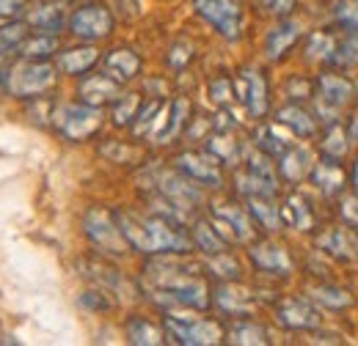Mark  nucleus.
Returning a JSON list of instances; mask_svg holds the SVG:
<instances>
[{
	"mask_svg": "<svg viewBox=\"0 0 358 346\" xmlns=\"http://www.w3.org/2000/svg\"><path fill=\"white\" fill-rule=\"evenodd\" d=\"M204 261H193L190 253L149 256L141 269V297L166 310H207L213 305V286L207 280Z\"/></svg>",
	"mask_w": 358,
	"mask_h": 346,
	"instance_id": "f257e3e1",
	"label": "nucleus"
},
{
	"mask_svg": "<svg viewBox=\"0 0 358 346\" xmlns=\"http://www.w3.org/2000/svg\"><path fill=\"white\" fill-rule=\"evenodd\" d=\"M116 223L130 245V250L141 256H163V253H190L193 242L190 234L155 212H135V209H113Z\"/></svg>",
	"mask_w": 358,
	"mask_h": 346,
	"instance_id": "f03ea898",
	"label": "nucleus"
},
{
	"mask_svg": "<svg viewBox=\"0 0 358 346\" xmlns=\"http://www.w3.org/2000/svg\"><path fill=\"white\" fill-rule=\"evenodd\" d=\"M358 99V86L342 72L325 69L314 77V113L320 119V124H334L342 121V113Z\"/></svg>",
	"mask_w": 358,
	"mask_h": 346,
	"instance_id": "7ed1b4c3",
	"label": "nucleus"
},
{
	"mask_svg": "<svg viewBox=\"0 0 358 346\" xmlns=\"http://www.w3.org/2000/svg\"><path fill=\"white\" fill-rule=\"evenodd\" d=\"M58 86V66L50 61H28L20 58L6 66L3 75V91L14 99H36L47 96Z\"/></svg>",
	"mask_w": 358,
	"mask_h": 346,
	"instance_id": "20e7f679",
	"label": "nucleus"
},
{
	"mask_svg": "<svg viewBox=\"0 0 358 346\" xmlns=\"http://www.w3.org/2000/svg\"><path fill=\"white\" fill-rule=\"evenodd\" d=\"M143 181H146V190L149 195H160V198H169L174 201L182 209H190L196 212L201 204H204V187L196 184L193 179H187L182 171H177L174 165H152L141 173Z\"/></svg>",
	"mask_w": 358,
	"mask_h": 346,
	"instance_id": "39448f33",
	"label": "nucleus"
},
{
	"mask_svg": "<svg viewBox=\"0 0 358 346\" xmlns=\"http://www.w3.org/2000/svg\"><path fill=\"white\" fill-rule=\"evenodd\" d=\"M163 327L169 336V344L179 346H215L226 341V327L218 319H201L182 310H166Z\"/></svg>",
	"mask_w": 358,
	"mask_h": 346,
	"instance_id": "423d86ee",
	"label": "nucleus"
},
{
	"mask_svg": "<svg viewBox=\"0 0 358 346\" xmlns=\"http://www.w3.org/2000/svg\"><path fill=\"white\" fill-rule=\"evenodd\" d=\"M102 119H105L102 107L86 105L80 99L78 102H55L50 127L69 143H83V140H89L99 132Z\"/></svg>",
	"mask_w": 358,
	"mask_h": 346,
	"instance_id": "0eeeda50",
	"label": "nucleus"
},
{
	"mask_svg": "<svg viewBox=\"0 0 358 346\" xmlns=\"http://www.w3.org/2000/svg\"><path fill=\"white\" fill-rule=\"evenodd\" d=\"M207 220L215 225V231L229 245H248L259 236V225L248 212L245 201H210L207 204Z\"/></svg>",
	"mask_w": 358,
	"mask_h": 346,
	"instance_id": "6e6552de",
	"label": "nucleus"
},
{
	"mask_svg": "<svg viewBox=\"0 0 358 346\" xmlns=\"http://www.w3.org/2000/svg\"><path fill=\"white\" fill-rule=\"evenodd\" d=\"M83 234L91 242V248L105 259H122L130 245L116 223V212L105 206H91L83 215Z\"/></svg>",
	"mask_w": 358,
	"mask_h": 346,
	"instance_id": "1a4fd4ad",
	"label": "nucleus"
},
{
	"mask_svg": "<svg viewBox=\"0 0 358 346\" xmlns=\"http://www.w3.org/2000/svg\"><path fill=\"white\" fill-rule=\"evenodd\" d=\"M196 14L226 42H240L243 39V0H193Z\"/></svg>",
	"mask_w": 358,
	"mask_h": 346,
	"instance_id": "9d476101",
	"label": "nucleus"
},
{
	"mask_svg": "<svg viewBox=\"0 0 358 346\" xmlns=\"http://www.w3.org/2000/svg\"><path fill=\"white\" fill-rule=\"evenodd\" d=\"M248 261L251 266L265 275V278H289L295 272V259L289 253V248L284 242H278L273 234L268 236H257L254 242H248Z\"/></svg>",
	"mask_w": 358,
	"mask_h": 346,
	"instance_id": "9b49d317",
	"label": "nucleus"
},
{
	"mask_svg": "<svg viewBox=\"0 0 358 346\" xmlns=\"http://www.w3.org/2000/svg\"><path fill=\"white\" fill-rule=\"evenodd\" d=\"M66 28H69V33L75 39L96 44L113 36L116 17L105 3H83L80 8H75L69 14V25Z\"/></svg>",
	"mask_w": 358,
	"mask_h": 346,
	"instance_id": "f8f14e48",
	"label": "nucleus"
},
{
	"mask_svg": "<svg viewBox=\"0 0 358 346\" xmlns=\"http://www.w3.org/2000/svg\"><path fill=\"white\" fill-rule=\"evenodd\" d=\"M234 96L248 113V119L262 121L270 113V86L268 75L259 66H243L234 75Z\"/></svg>",
	"mask_w": 358,
	"mask_h": 346,
	"instance_id": "ddd939ff",
	"label": "nucleus"
},
{
	"mask_svg": "<svg viewBox=\"0 0 358 346\" xmlns=\"http://www.w3.org/2000/svg\"><path fill=\"white\" fill-rule=\"evenodd\" d=\"M262 300L265 297L259 294V289L245 286L240 280H218V286L213 289V308L229 319L257 316V310L262 308Z\"/></svg>",
	"mask_w": 358,
	"mask_h": 346,
	"instance_id": "4468645a",
	"label": "nucleus"
},
{
	"mask_svg": "<svg viewBox=\"0 0 358 346\" xmlns=\"http://www.w3.org/2000/svg\"><path fill=\"white\" fill-rule=\"evenodd\" d=\"M273 316L284 330L292 333H314L325 324V310L309 297H278L273 300Z\"/></svg>",
	"mask_w": 358,
	"mask_h": 346,
	"instance_id": "2eb2a0df",
	"label": "nucleus"
},
{
	"mask_svg": "<svg viewBox=\"0 0 358 346\" xmlns=\"http://www.w3.org/2000/svg\"><path fill=\"white\" fill-rule=\"evenodd\" d=\"M171 165L182 171L187 179H193L196 184H201L204 190H221L226 181L224 165L207 151V149H187V151H179L177 157L171 160Z\"/></svg>",
	"mask_w": 358,
	"mask_h": 346,
	"instance_id": "dca6fc26",
	"label": "nucleus"
},
{
	"mask_svg": "<svg viewBox=\"0 0 358 346\" xmlns=\"http://www.w3.org/2000/svg\"><path fill=\"white\" fill-rule=\"evenodd\" d=\"M80 275L89 280L91 286H96V289H102V292H108L116 303H127V300H133L130 294H141V289H135L133 283L116 269V266H110L108 261H99V259H83L80 264Z\"/></svg>",
	"mask_w": 358,
	"mask_h": 346,
	"instance_id": "f3484780",
	"label": "nucleus"
},
{
	"mask_svg": "<svg viewBox=\"0 0 358 346\" xmlns=\"http://www.w3.org/2000/svg\"><path fill=\"white\" fill-rule=\"evenodd\" d=\"M190 113H193L190 99L187 96H174L171 102L163 105V110H160V116H157V121L152 127L149 140L155 146H171V143H177L179 137L185 135V130H187V124H190Z\"/></svg>",
	"mask_w": 358,
	"mask_h": 346,
	"instance_id": "a211bd4d",
	"label": "nucleus"
},
{
	"mask_svg": "<svg viewBox=\"0 0 358 346\" xmlns=\"http://www.w3.org/2000/svg\"><path fill=\"white\" fill-rule=\"evenodd\" d=\"M317 253L339 264H356L358 261V228L342 223V225H328L317 234L314 239Z\"/></svg>",
	"mask_w": 358,
	"mask_h": 346,
	"instance_id": "6ab92c4d",
	"label": "nucleus"
},
{
	"mask_svg": "<svg viewBox=\"0 0 358 346\" xmlns=\"http://www.w3.org/2000/svg\"><path fill=\"white\" fill-rule=\"evenodd\" d=\"M301 39H303V22L301 20H292V17L278 20L265 36V58L273 63L284 61Z\"/></svg>",
	"mask_w": 358,
	"mask_h": 346,
	"instance_id": "aec40b11",
	"label": "nucleus"
},
{
	"mask_svg": "<svg viewBox=\"0 0 358 346\" xmlns=\"http://www.w3.org/2000/svg\"><path fill=\"white\" fill-rule=\"evenodd\" d=\"M124 93V86L119 80H113L110 75L105 72H96V75H83L80 83H78V99L94 105V107H110L119 96Z\"/></svg>",
	"mask_w": 358,
	"mask_h": 346,
	"instance_id": "412c9836",
	"label": "nucleus"
},
{
	"mask_svg": "<svg viewBox=\"0 0 358 346\" xmlns=\"http://www.w3.org/2000/svg\"><path fill=\"white\" fill-rule=\"evenodd\" d=\"M309 181L312 187L322 195V198H336L339 193L348 190L350 184V173L345 171V165L339 160H331V157H320L314 163L312 173H309Z\"/></svg>",
	"mask_w": 358,
	"mask_h": 346,
	"instance_id": "4be33fe9",
	"label": "nucleus"
},
{
	"mask_svg": "<svg viewBox=\"0 0 358 346\" xmlns=\"http://www.w3.org/2000/svg\"><path fill=\"white\" fill-rule=\"evenodd\" d=\"M25 22L36 33H52V36H58L69 25L66 6H64V0H39V3H31L25 8Z\"/></svg>",
	"mask_w": 358,
	"mask_h": 346,
	"instance_id": "5701e85b",
	"label": "nucleus"
},
{
	"mask_svg": "<svg viewBox=\"0 0 358 346\" xmlns=\"http://www.w3.org/2000/svg\"><path fill=\"white\" fill-rule=\"evenodd\" d=\"M273 119L281 124V127H287V130L292 132L295 137H301V140H312L320 135V119H317V113L309 110L303 102H287V105H281L275 113H273Z\"/></svg>",
	"mask_w": 358,
	"mask_h": 346,
	"instance_id": "b1692460",
	"label": "nucleus"
},
{
	"mask_svg": "<svg viewBox=\"0 0 358 346\" xmlns=\"http://www.w3.org/2000/svg\"><path fill=\"white\" fill-rule=\"evenodd\" d=\"M281 220L284 228L295 231V234H314L317 231V212H314L312 201L303 193H287L281 201Z\"/></svg>",
	"mask_w": 358,
	"mask_h": 346,
	"instance_id": "393cba45",
	"label": "nucleus"
},
{
	"mask_svg": "<svg viewBox=\"0 0 358 346\" xmlns=\"http://www.w3.org/2000/svg\"><path fill=\"white\" fill-rule=\"evenodd\" d=\"M240 130H210V135L204 137V149L221 163V165H231V168H240L243 165V157L248 151L245 140H240Z\"/></svg>",
	"mask_w": 358,
	"mask_h": 346,
	"instance_id": "a878e982",
	"label": "nucleus"
},
{
	"mask_svg": "<svg viewBox=\"0 0 358 346\" xmlns=\"http://www.w3.org/2000/svg\"><path fill=\"white\" fill-rule=\"evenodd\" d=\"M102 72L110 75L113 80H119L122 86H127V83H133L135 77H141L143 61H141V55L135 52L133 47H113L102 58Z\"/></svg>",
	"mask_w": 358,
	"mask_h": 346,
	"instance_id": "bb28decb",
	"label": "nucleus"
},
{
	"mask_svg": "<svg viewBox=\"0 0 358 346\" xmlns=\"http://www.w3.org/2000/svg\"><path fill=\"white\" fill-rule=\"evenodd\" d=\"M314 163H317V160H314L312 149H309L306 143L289 146V149L275 160L278 176H281V181H287V184H301V181H306L314 168Z\"/></svg>",
	"mask_w": 358,
	"mask_h": 346,
	"instance_id": "cd10ccee",
	"label": "nucleus"
},
{
	"mask_svg": "<svg viewBox=\"0 0 358 346\" xmlns=\"http://www.w3.org/2000/svg\"><path fill=\"white\" fill-rule=\"evenodd\" d=\"M102 52L94 47V44H80V47H66V50H58L55 55V66L61 75H69V77H83L89 75L91 69L99 63Z\"/></svg>",
	"mask_w": 358,
	"mask_h": 346,
	"instance_id": "c85d7f7f",
	"label": "nucleus"
},
{
	"mask_svg": "<svg viewBox=\"0 0 358 346\" xmlns=\"http://www.w3.org/2000/svg\"><path fill=\"white\" fill-rule=\"evenodd\" d=\"M251 143H254L259 151L270 154L273 160H278L289 146H295V135L273 119V121H259V127L251 135Z\"/></svg>",
	"mask_w": 358,
	"mask_h": 346,
	"instance_id": "c756f323",
	"label": "nucleus"
},
{
	"mask_svg": "<svg viewBox=\"0 0 358 346\" xmlns=\"http://www.w3.org/2000/svg\"><path fill=\"white\" fill-rule=\"evenodd\" d=\"M248 212L254 217V223L259 225V231L265 234H278L284 231V220H281V204L275 201V195H251L243 198Z\"/></svg>",
	"mask_w": 358,
	"mask_h": 346,
	"instance_id": "7c9ffc66",
	"label": "nucleus"
},
{
	"mask_svg": "<svg viewBox=\"0 0 358 346\" xmlns=\"http://www.w3.org/2000/svg\"><path fill=\"white\" fill-rule=\"evenodd\" d=\"M224 344L234 346H268L273 344V336L265 324H259L257 319L245 316V319H234L226 327V341Z\"/></svg>",
	"mask_w": 358,
	"mask_h": 346,
	"instance_id": "2f4dec72",
	"label": "nucleus"
},
{
	"mask_svg": "<svg viewBox=\"0 0 358 346\" xmlns=\"http://www.w3.org/2000/svg\"><path fill=\"white\" fill-rule=\"evenodd\" d=\"M187 234H190L193 250H199L201 256H215L229 250V242L215 231V225L207 217H193V223L187 225Z\"/></svg>",
	"mask_w": 358,
	"mask_h": 346,
	"instance_id": "473e14b6",
	"label": "nucleus"
},
{
	"mask_svg": "<svg viewBox=\"0 0 358 346\" xmlns=\"http://www.w3.org/2000/svg\"><path fill=\"white\" fill-rule=\"evenodd\" d=\"M306 297L312 300L314 305H320L322 310H345L356 303V297L350 294V289L345 286H336L331 280H320V283H312L306 289Z\"/></svg>",
	"mask_w": 358,
	"mask_h": 346,
	"instance_id": "72a5a7b5",
	"label": "nucleus"
},
{
	"mask_svg": "<svg viewBox=\"0 0 358 346\" xmlns=\"http://www.w3.org/2000/svg\"><path fill=\"white\" fill-rule=\"evenodd\" d=\"M124 336L127 341L135 346H163L169 344V336H166V327L146 319V316H130L124 322Z\"/></svg>",
	"mask_w": 358,
	"mask_h": 346,
	"instance_id": "f704fd0d",
	"label": "nucleus"
},
{
	"mask_svg": "<svg viewBox=\"0 0 358 346\" xmlns=\"http://www.w3.org/2000/svg\"><path fill=\"white\" fill-rule=\"evenodd\" d=\"M350 132L345 130L342 121H334V124H325L322 135H320V157H331V160H345L348 151H350Z\"/></svg>",
	"mask_w": 358,
	"mask_h": 346,
	"instance_id": "c9c22d12",
	"label": "nucleus"
},
{
	"mask_svg": "<svg viewBox=\"0 0 358 346\" xmlns=\"http://www.w3.org/2000/svg\"><path fill=\"white\" fill-rule=\"evenodd\" d=\"M336 44H339L336 33H331V31H312L306 36L303 55H306L309 63H325V66H331L334 52H336Z\"/></svg>",
	"mask_w": 358,
	"mask_h": 346,
	"instance_id": "e433bc0d",
	"label": "nucleus"
},
{
	"mask_svg": "<svg viewBox=\"0 0 358 346\" xmlns=\"http://www.w3.org/2000/svg\"><path fill=\"white\" fill-rule=\"evenodd\" d=\"M234 193L240 198H251V195H278V181L262 179L257 173H251L248 168H237L234 171Z\"/></svg>",
	"mask_w": 358,
	"mask_h": 346,
	"instance_id": "4c0bfd02",
	"label": "nucleus"
},
{
	"mask_svg": "<svg viewBox=\"0 0 358 346\" xmlns=\"http://www.w3.org/2000/svg\"><path fill=\"white\" fill-rule=\"evenodd\" d=\"M163 105H166L163 96H146V99L141 102V107H138V113H135V121L130 124V135H133L135 140H143V137L149 140L152 127H155V121H157Z\"/></svg>",
	"mask_w": 358,
	"mask_h": 346,
	"instance_id": "58836bf2",
	"label": "nucleus"
},
{
	"mask_svg": "<svg viewBox=\"0 0 358 346\" xmlns=\"http://www.w3.org/2000/svg\"><path fill=\"white\" fill-rule=\"evenodd\" d=\"M58 50H61L58 36H52V33H31L25 42L17 47V55L28 58V61H50L52 55H58Z\"/></svg>",
	"mask_w": 358,
	"mask_h": 346,
	"instance_id": "ea45409f",
	"label": "nucleus"
},
{
	"mask_svg": "<svg viewBox=\"0 0 358 346\" xmlns=\"http://www.w3.org/2000/svg\"><path fill=\"white\" fill-rule=\"evenodd\" d=\"M204 272L215 280H240L243 278V266L240 261L234 259L229 250L224 253H215V256H204Z\"/></svg>",
	"mask_w": 358,
	"mask_h": 346,
	"instance_id": "a19ab883",
	"label": "nucleus"
},
{
	"mask_svg": "<svg viewBox=\"0 0 358 346\" xmlns=\"http://www.w3.org/2000/svg\"><path fill=\"white\" fill-rule=\"evenodd\" d=\"M99 154L113 165H130V163L143 160V151L135 143H127V140H105L99 146Z\"/></svg>",
	"mask_w": 358,
	"mask_h": 346,
	"instance_id": "79ce46f5",
	"label": "nucleus"
},
{
	"mask_svg": "<svg viewBox=\"0 0 358 346\" xmlns=\"http://www.w3.org/2000/svg\"><path fill=\"white\" fill-rule=\"evenodd\" d=\"M141 93H122L113 105H110V121H113V127H119V130H130V124L135 121V113H138V107H141Z\"/></svg>",
	"mask_w": 358,
	"mask_h": 346,
	"instance_id": "37998d69",
	"label": "nucleus"
},
{
	"mask_svg": "<svg viewBox=\"0 0 358 346\" xmlns=\"http://www.w3.org/2000/svg\"><path fill=\"white\" fill-rule=\"evenodd\" d=\"M28 22L25 20H11V22H0V55L17 52V47L28 39Z\"/></svg>",
	"mask_w": 358,
	"mask_h": 346,
	"instance_id": "c03bdc74",
	"label": "nucleus"
},
{
	"mask_svg": "<svg viewBox=\"0 0 358 346\" xmlns=\"http://www.w3.org/2000/svg\"><path fill=\"white\" fill-rule=\"evenodd\" d=\"M331 66H336V69L358 66V33H342L339 36V44H336V52H334Z\"/></svg>",
	"mask_w": 358,
	"mask_h": 346,
	"instance_id": "a18cd8bd",
	"label": "nucleus"
},
{
	"mask_svg": "<svg viewBox=\"0 0 358 346\" xmlns=\"http://www.w3.org/2000/svg\"><path fill=\"white\" fill-rule=\"evenodd\" d=\"M193 58H196V44L190 42V39H177L169 47V52H166V63L174 72H185L193 63Z\"/></svg>",
	"mask_w": 358,
	"mask_h": 346,
	"instance_id": "49530a36",
	"label": "nucleus"
},
{
	"mask_svg": "<svg viewBox=\"0 0 358 346\" xmlns=\"http://www.w3.org/2000/svg\"><path fill=\"white\" fill-rule=\"evenodd\" d=\"M334 22L342 33H358V0H336Z\"/></svg>",
	"mask_w": 358,
	"mask_h": 346,
	"instance_id": "de8ad7c7",
	"label": "nucleus"
},
{
	"mask_svg": "<svg viewBox=\"0 0 358 346\" xmlns=\"http://www.w3.org/2000/svg\"><path fill=\"white\" fill-rule=\"evenodd\" d=\"M207 93H210V102L215 105V107H229V105H234V77H229V75H218V77H213L210 80V86H207Z\"/></svg>",
	"mask_w": 358,
	"mask_h": 346,
	"instance_id": "09e8293b",
	"label": "nucleus"
},
{
	"mask_svg": "<svg viewBox=\"0 0 358 346\" xmlns=\"http://www.w3.org/2000/svg\"><path fill=\"white\" fill-rule=\"evenodd\" d=\"M78 303L83 305L86 310H91V313H102V310H113L116 308V300L108 294V292H102V289H96V286H91V289H86L83 294H80V300Z\"/></svg>",
	"mask_w": 358,
	"mask_h": 346,
	"instance_id": "8fccbe9b",
	"label": "nucleus"
},
{
	"mask_svg": "<svg viewBox=\"0 0 358 346\" xmlns=\"http://www.w3.org/2000/svg\"><path fill=\"white\" fill-rule=\"evenodd\" d=\"M336 215L342 223L358 228V193L356 190H345L336 195Z\"/></svg>",
	"mask_w": 358,
	"mask_h": 346,
	"instance_id": "3c124183",
	"label": "nucleus"
},
{
	"mask_svg": "<svg viewBox=\"0 0 358 346\" xmlns=\"http://www.w3.org/2000/svg\"><path fill=\"white\" fill-rule=\"evenodd\" d=\"M257 8L265 14V17H273V20H284V17H292L298 0H254Z\"/></svg>",
	"mask_w": 358,
	"mask_h": 346,
	"instance_id": "603ef678",
	"label": "nucleus"
},
{
	"mask_svg": "<svg viewBox=\"0 0 358 346\" xmlns=\"http://www.w3.org/2000/svg\"><path fill=\"white\" fill-rule=\"evenodd\" d=\"M314 93V80H301V77H292L287 83V96L289 102H303V99H312Z\"/></svg>",
	"mask_w": 358,
	"mask_h": 346,
	"instance_id": "864d4df0",
	"label": "nucleus"
},
{
	"mask_svg": "<svg viewBox=\"0 0 358 346\" xmlns=\"http://www.w3.org/2000/svg\"><path fill=\"white\" fill-rule=\"evenodd\" d=\"M28 0H0V22H11L17 14H22Z\"/></svg>",
	"mask_w": 358,
	"mask_h": 346,
	"instance_id": "5fc2aeb1",
	"label": "nucleus"
},
{
	"mask_svg": "<svg viewBox=\"0 0 358 346\" xmlns=\"http://www.w3.org/2000/svg\"><path fill=\"white\" fill-rule=\"evenodd\" d=\"M348 132H350V140L358 146V110L353 113V119H350V124H348Z\"/></svg>",
	"mask_w": 358,
	"mask_h": 346,
	"instance_id": "6e6d98bb",
	"label": "nucleus"
},
{
	"mask_svg": "<svg viewBox=\"0 0 358 346\" xmlns=\"http://www.w3.org/2000/svg\"><path fill=\"white\" fill-rule=\"evenodd\" d=\"M348 173H350V184H353V190L358 193V157L350 163V171H348Z\"/></svg>",
	"mask_w": 358,
	"mask_h": 346,
	"instance_id": "4d7b16f0",
	"label": "nucleus"
}]
</instances>
